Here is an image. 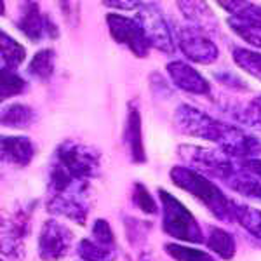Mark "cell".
Here are the masks:
<instances>
[{"label":"cell","instance_id":"cell-1","mask_svg":"<svg viewBox=\"0 0 261 261\" xmlns=\"http://www.w3.org/2000/svg\"><path fill=\"white\" fill-rule=\"evenodd\" d=\"M174 124L179 133L214 143L223 153L235 161L258 159L261 153V141L256 136L235 124H226L214 119L192 105L183 103L176 108Z\"/></svg>","mask_w":261,"mask_h":261},{"label":"cell","instance_id":"cell-2","mask_svg":"<svg viewBox=\"0 0 261 261\" xmlns=\"http://www.w3.org/2000/svg\"><path fill=\"white\" fill-rule=\"evenodd\" d=\"M91 183L65 169L54 161L49 162L47 188H45V207L50 214L86 225L91 213Z\"/></svg>","mask_w":261,"mask_h":261},{"label":"cell","instance_id":"cell-3","mask_svg":"<svg viewBox=\"0 0 261 261\" xmlns=\"http://www.w3.org/2000/svg\"><path fill=\"white\" fill-rule=\"evenodd\" d=\"M169 178L174 187L190 193L213 214L216 220L233 223V199L226 197L213 179L199 174L187 166H174L169 171Z\"/></svg>","mask_w":261,"mask_h":261},{"label":"cell","instance_id":"cell-4","mask_svg":"<svg viewBox=\"0 0 261 261\" xmlns=\"http://www.w3.org/2000/svg\"><path fill=\"white\" fill-rule=\"evenodd\" d=\"M159 200L162 207V230L166 235L188 244L205 242L200 225L197 223L195 216L185 207L183 202H179L172 193L164 188H159Z\"/></svg>","mask_w":261,"mask_h":261},{"label":"cell","instance_id":"cell-5","mask_svg":"<svg viewBox=\"0 0 261 261\" xmlns=\"http://www.w3.org/2000/svg\"><path fill=\"white\" fill-rule=\"evenodd\" d=\"M50 161L87 179L98 178L101 172V151L71 138L56 146Z\"/></svg>","mask_w":261,"mask_h":261},{"label":"cell","instance_id":"cell-6","mask_svg":"<svg viewBox=\"0 0 261 261\" xmlns=\"http://www.w3.org/2000/svg\"><path fill=\"white\" fill-rule=\"evenodd\" d=\"M23 204L16 205L11 211V214L4 216L2 220V254L12 259H19L24 252V241L28 239L32 228V214L33 205Z\"/></svg>","mask_w":261,"mask_h":261},{"label":"cell","instance_id":"cell-7","mask_svg":"<svg viewBox=\"0 0 261 261\" xmlns=\"http://www.w3.org/2000/svg\"><path fill=\"white\" fill-rule=\"evenodd\" d=\"M134 19L140 23L150 47L161 50L164 54H169V56L174 54V50H176L174 33L171 32L162 11L159 9V4L143 2L140 9L136 11V18Z\"/></svg>","mask_w":261,"mask_h":261},{"label":"cell","instance_id":"cell-8","mask_svg":"<svg viewBox=\"0 0 261 261\" xmlns=\"http://www.w3.org/2000/svg\"><path fill=\"white\" fill-rule=\"evenodd\" d=\"M181 161L187 164V167L197 171L199 174L209 179L220 181L225 171L230 167L233 159L225 155L221 150L205 148L199 145H181L178 148Z\"/></svg>","mask_w":261,"mask_h":261},{"label":"cell","instance_id":"cell-9","mask_svg":"<svg viewBox=\"0 0 261 261\" xmlns=\"http://www.w3.org/2000/svg\"><path fill=\"white\" fill-rule=\"evenodd\" d=\"M176 44L187 60L199 65H213L220 58V49L211 40V37L199 28L187 24L178 27L174 32Z\"/></svg>","mask_w":261,"mask_h":261},{"label":"cell","instance_id":"cell-10","mask_svg":"<svg viewBox=\"0 0 261 261\" xmlns=\"http://www.w3.org/2000/svg\"><path fill=\"white\" fill-rule=\"evenodd\" d=\"M108 32L112 39L120 45H125L136 58H146L150 53V44L143 33L140 23L134 18L117 14V12H108L105 16Z\"/></svg>","mask_w":261,"mask_h":261},{"label":"cell","instance_id":"cell-11","mask_svg":"<svg viewBox=\"0 0 261 261\" xmlns=\"http://www.w3.org/2000/svg\"><path fill=\"white\" fill-rule=\"evenodd\" d=\"M14 24L32 42H42L45 39L56 40L60 37V28L49 16L42 14L37 2H21L19 14L14 19Z\"/></svg>","mask_w":261,"mask_h":261},{"label":"cell","instance_id":"cell-12","mask_svg":"<svg viewBox=\"0 0 261 261\" xmlns=\"http://www.w3.org/2000/svg\"><path fill=\"white\" fill-rule=\"evenodd\" d=\"M73 244V233L66 225L47 220L39 235V256L42 261H60L68 256Z\"/></svg>","mask_w":261,"mask_h":261},{"label":"cell","instance_id":"cell-13","mask_svg":"<svg viewBox=\"0 0 261 261\" xmlns=\"http://www.w3.org/2000/svg\"><path fill=\"white\" fill-rule=\"evenodd\" d=\"M231 32L256 49H261V6L241 2V7L226 19Z\"/></svg>","mask_w":261,"mask_h":261},{"label":"cell","instance_id":"cell-14","mask_svg":"<svg viewBox=\"0 0 261 261\" xmlns=\"http://www.w3.org/2000/svg\"><path fill=\"white\" fill-rule=\"evenodd\" d=\"M166 71L169 75L171 82L174 84V87L188 92V94H197V96H205L211 92V86H209L207 79L193 68L192 65L185 61H171L167 63Z\"/></svg>","mask_w":261,"mask_h":261},{"label":"cell","instance_id":"cell-15","mask_svg":"<svg viewBox=\"0 0 261 261\" xmlns=\"http://www.w3.org/2000/svg\"><path fill=\"white\" fill-rule=\"evenodd\" d=\"M221 183L228 187L231 192L261 202V178L247 169L242 161L231 162V166L221 178Z\"/></svg>","mask_w":261,"mask_h":261},{"label":"cell","instance_id":"cell-16","mask_svg":"<svg viewBox=\"0 0 261 261\" xmlns=\"http://www.w3.org/2000/svg\"><path fill=\"white\" fill-rule=\"evenodd\" d=\"M122 140L127 148L130 161L134 164L146 162L145 143H143V125H141V112L134 101L127 105V115H125L124 130H122Z\"/></svg>","mask_w":261,"mask_h":261},{"label":"cell","instance_id":"cell-17","mask_svg":"<svg viewBox=\"0 0 261 261\" xmlns=\"http://www.w3.org/2000/svg\"><path fill=\"white\" fill-rule=\"evenodd\" d=\"M35 157V145L27 136H2V161L14 167H28Z\"/></svg>","mask_w":261,"mask_h":261},{"label":"cell","instance_id":"cell-18","mask_svg":"<svg viewBox=\"0 0 261 261\" xmlns=\"http://www.w3.org/2000/svg\"><path fill=\"white\" fill-rule=\"evenodd\" d=\"M181 11L183 18L188 21V24L199 28L202 32H213L218 27V19L211 11V7L205 2H178L176 4Z\"/></svg>","mask_w":261,"mask_h":261},{"label":"cell","instance_id":"cell-19","mask_svg":"<svg viewBox=\"0 0 261 261\" xmlns=\"http://www.w3.org/2000/svg\"><path fill=\"white\" fill-rule=\"evenodd\" d=\"M27 60V49L7 32L0 33V66L2 70L16 71Z\"/></svg>","mask_w":261,"mask_h":261},{"label":"cell","instance_id":"cell-20","mask_svg":"<svg viewBox=\"0 0 261 261\" xmlns=\"http://www.w3.org/2000/svg\"><path fill=\"white\" fill-rule=\"evenodd\" d=\"M205 246L211 249L214 254H218L221 259H231L237 252L235 246V239L230 231L220 228V226H209L207 239H205Z\"/></svg>","mask_w":261,"mask_h":261},{"label":"cell","instance_id":"cell-21","mask_svg":"<svg viewBox=\"0 0 261 261\" xmlns=\"http://www.w3.org/2000/svg\"><path fill=\"white\" fill-rule=\"evenodd\" d=\"M77 254L82 261H115L119 251L117 246H107L94 241L92 237H86L79 242Z\"/></svg>","mask_w":261,"mask_h":261},{"label":"cell","instance_id":"cell-22","mask_svg":"<svg viewBox=\"0 0 261 261\" xmlns=\"http://www.w3.org/2000/svg\"><path fill=\"white\" fill-rule=\"evenodd\" d=\"M54 70H56V53L53 49L39 50L28 63V73L40 82L50 81Z\"/></svg>","mask_w":261,"mask_h":261},{"label":"cell","instance_id":"cell-23","mask_svg":"<svg viewBox=\"0 0 261 261\" xmlns=\"http://www.w3.org/2000/svg\"><path fill=\"white\" fill-rule=\"evenodd\" d=\"M35 113L32 107L23 103H11L2 108V125L11 129H24L32 125Z\"/></svg>","mask_w":261,"mask_h":261},{"label":"cell","instance_id":"cell-24","mask_svg":"<svg viewBox=\"0 0 261 261\" xmlns=\"http://www.w3.org/2000/svg\"><path fill=\"white\" fill-rule=\"evenodd\" d=\"M233 220L254 239L261 241V211L233 200Z\"/></svg>","mask_w":261,"mask_h":261},{"label":"cell","instance_id":"cell-25","mask_svg":"<svg viewBox=\"0 0 261 261\" xmlns=\"http://www.w3.org/2000/svg\"><path fill=\"white\" fill-rule=\"evenodd\" d=\"M231 58H233L235 65L239 68L261 82V53L244 47H233L231 49Z\"/></svg>","mask_w":261,"mask_h":261},{"label":"cell","instance_id":"cell-26","mask_svg":"<svg viewBox=\"0 0 261 261\" xmlns=\"http://www.w3.org/2000/svg\"><path fill=\"white\" fill-rule=\"evenodd\" d=\"M231 117L237 122H241V124L247 125V127L261 133V96H256V98H252L249 103L242 105V107L233 108Z\"/></svg>","mask_w":261,"mask_h":261},{"label":"cell","instance_id":"cell-27","mask_svg":"<svg viewBox=\"0 0 261 261\" xmlns=\"http://www.w3.org/2000/svg\"><path fill=\"white\" fill-rule=\"evenodd\" d=\"M164 251L176 261H216V258H213L209 252L193 249V247L188 246H181V244L176 242H167L164 246Z\"/></svg>","mask_w":261,"mask_h":261},{"label":"cell","instance_id":"cell-28","mask_svg":"<svg viewBox=\"0 0 261 261\" xmlns=\"http://www.w3.org/2000/svg\"><path fill=\"white\" fill-rule=\"evenodd\" d=\"M27 89L28 84L23 77H19L16 71L2 70V81H0V98H2V101L23 94Z\"/></svg>","mask_w":261,"mask_h":261},{"label":"cell","instance_id":"cell-29","mask_svg":"<svg viewBox=\"0 0 261 261\" xmlns=\"http://www.w3.org/2000/svg\"><path fill=\"white\" fill-rule=\"evenodd\" d=\"M124 226H125V233H127V241L133 247H140L145 244L146 237H148V231L153 225L150 221H143L136 220V218L125 216L124 218Z\"/></svg>","mask_w":261,"mask_h":261},{"label":"cell","instance_id":"cell-30","mask_svg":"<svg viewBox=\"0 0 261 261\" xmlns=\"http://www.w3.org/2000/svg\"><path fill=\"white\" fill-rule=\"evenodd\" d=\"M130 199H133V204L145 214H151V216H153V214L159 213L157 202H155V199L151 197V193L148 192V188H146L143 183H134L133 185Z\"/></svg>","mask_w":261,"mask_h":261},{"label":"cell","instance_id":"cell-31","mask_svg":"<svg viewBox=\"0 0 261 261\" xmlns=\"http://www.w3.org/2000/svg\"><path fill=\"white\" fill-rule=\"evenodd\" d=\"M91 237L94 239V241L101 242V244H107V246H117L115 235H113L110 223H108L107 220H103V218H99V220L94 221Z\"/></svg>","mask_w":261,"mask_h":261},{"label":"cell","instance_id":"cell-32","mask_svg":"<svg viewBox=\"0 0 261 261\" xmlns=\"http://www.w3.org/2000/svg\"><path fill=\"white\" fill-rule=\"evenodd\" d=\"M214 77L218 79L221 84H225V86H228V87H233V89H246V86L242 84V81L239 77H235L233 73H230V71H221V73H214Z\"/></svg>","mask_w":261,"mask_h":261},{"label":"cell","instance_id":"cell-33","mask_svg":"<svg viewBox=\"0 0 261 261\" xmlns=\"http://www.w3.org/2000/svg\"><path fill=\"white\" fill-rule=\"evenodd\" d=\"M143 2H103L105 7H110V9H122V11H133L140 9Z\"/></svg>","mask_w":261,"mask_h":261},{"label":"cell","instance_id":"cell-34","mask_svg":"<svg viewBox=\"0 0 261 261\" xmlns=\"http://www.w3.org/2000/svg\"><path fill=\"white\" fill-rule=\"evenodd\" d=\"M244 166L249 171H252L254 174H258L261 178V159H247V161H242Z\"/></svg>","mask_w":261,"mask_h":261},{"label":"cell","instance_id":"cell-35","mask_svg":"<svg viewBox=\"0 0 261 261\" xmlns=\"http://www.w3.org/2000/svg\"><path fill=\"white\" fill-rule=\"evenodd\" d=\"M140 261H150V259H148V256H146V254H143L140 258Z\"/></svg>","mask_w":261,"mask_h":261}]
</instances>
